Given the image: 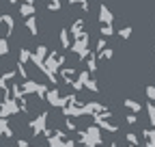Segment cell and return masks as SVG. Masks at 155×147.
<instances>
[{"instance_id": "cell-11", "label": "cell", "mask_w": 155, "mask_h": 147, "mask_svg": "<svg viewBox=\"0 0 155 147\" xmlns=\"http://www.w3.org/2000/svg\"><path fill=\"white\" fill-rule=\"evenodd\" d=\"M88 69L91 71L97 69V56H95V54H88Z\"/></svg>"}, {"instance_id": "cell-8", "label": "cell", "mask_w": 155, "mask_h": 147, "mask_svg": "<svg viewBox=\"0 0 155 147\" xmlns=\"http://www.w3.org/2000/svg\"><path fill=\"white\" fill-rule=\"evenodd\" d=\"M112 56H114V50H112V48H106V50L99 54V59H101V61H110Z\"/></svg>"}, {"instance_id": "cell-14", "label": "cell", "mask_w": 155, "mask_h": 147, "mask_svg": "<svg viewBox=\"0 0 155 147\" xmlns=\"http://www.w3.org/2000/svg\"><path fill=\"white\" fill-rule=\"evenodd\" d=\"M61 39H63V46L67 48V46H69V37H67V30H63V35H61Z\"/></svg>"}, {"instance_id": "cell-1", "label": "cell", "mask_w": 155, "mask_h": 147, "mask_svg": "<svg viewBox=\"0 0 155 147\" xmlns=\"http://www.w3.org/2000/svg\"><path fill=\"white\" fill-rule=\"evenodd\" d=\"M123 108L131 110L134 115H140L142 110H144V104H142V102H138V100H131V97H125V100H123Z\"/></svg>"}, {"instance_id": "cell-15", "label": "cell", "mask_w": 155, "mask_h": 147, "mask_svg": "<svg viewBox=\"0 0 155 147\" xmlns=\"http://www.w3.org/2000/svg\"><path fill=\"white\" fill-rule=\"evenodd\" d=\"M108 147H119V145H116V143H110V145H108Z\"/></svg>"}, {"instance_id": "cell-10", "label": "cell", "mask_w": 155, "mask_h": 147, "mask_svg": "<svg viewBox=\"0 0 155 147\" xmlns=\"http://www.w3.org/2000/svg\"><path fill=\"white\" fill-rule=\"evenodd\" d=\"M82 26H84V22H82V20H78V22L73 24V28H71V30H73L78 37H82V35H84V32H82Z\"/></svg>"}, {"instance_id": "cell-7", "label": "cell", "mask_w": 155, "mask_h": 147, "mask_svg": "<svg viewBox=\"0 0 155 147\" xmlns=\"http://www.w3.org/2000/svg\"><path fill=\"white\" fill-rule=\"evenodd\" d=\"M114 35V28H112V24H101V37L106 39V37H112Z\"/></svg>"}, {"instance_id": "cell-12", "label": "cell", "mask_w": 155, "mask_h": 147, "mask_svg": "<svg viewBox=\"0 0 155 147\" xmlns=\"http://www.w3.org/2000/svg\"><path fill=\"white\" fill-rule=\"evenodd\" d=\"M71 5H80L84 11H88V0H69Z\"/></svg>"}, {"instance_id": "cell-9", "label": "cell", "mask_w": 155, "mask_h": 147, "mask_svg": "<svg viewBox=\"0 0 155 147\" xmlns=\"http://www.w3.org/2000/svg\"><path fill=\"white\" fill-rule=\"evenodd\" d=\"M125 123H127V125L138 123V115H134V113H125Z\"/></svg>"}, {"instance_id": "cell-5", "label": "cell", "mask_w": 155, "mask_h": 147, "mask_svg": "<svg viewBox=\"0 0 155 147\" xmlns=\"http://www.w3.org/2000/svg\"><path fill=\"white\" fill-rule=\"evenodd\" d=\"M144 95H147V100L151 104H155V84H147L144 87Z\"/></svg>"}, {"instance_id": "cell-4", "label": "cell", "mask_w": 155, "mask_h": 147, "mask_svg": "<svg viewBox=\"0 0 155 147\" xmlns=\"http://www.w3.org/2000/svg\"><path fill=\"white\" fill-rule=\"evenodd\" d=\"M125 141H127V145H131V147H140V138H138V134L131 132V130L125 134Z\"/></svg>"}, {"instance_id": "cell-2", "label": "cell", "mask_w": 155, "mask_h": 147, "mask_svg": "<svg viewBox=\"0 0 155 147\" xmlns=\"http://www.w3.org/2000/svg\"><path fill=\"white\" fill-rule=\"evenodd\" d=\"M140 136L144 141L142 147H155V130H153V128H144V130H140Z\"/></svg>"}, {"instance_id": "cell-13", "label": "cell", "mask_w": 155, "mask_h": 147, "mask_svg": "<svg viewBox=\"0 0 155 147\" xmlns=\"http://www.w3.org/2000/svg\"><path fill=\"white\" fill-rule=\"evenodd\" d=\"M95 48H97V54H101V52L106 50V39H104V37H101L99 41H97V46H95Z\"/></svg>"}, {"instance_id": "cell-3", "label": "cell", "mask_w": 155, "mask_h": 147, "mask_svg": "<svg viewBox=\"0 0 155 147\" xmlns=\"http://www.w3.org/2000/svg\"><path fill=\"white\" fill-rule=\"evenodd\" d=\"M99 22H101V24H112V22H114V15H112V11H110L106 5L99 7Z\"/></svg>"}, {"instance_id": "cell-6", "label": "cell", "mask_w": 155, "mask_h": 147, "mask_svg": "<svg viewBox=\"0 0 155 147\" xmlns=\"http://www.w3.org/2000/svg\"><path fill=\"white\" fill-rule=\"evenodd\" d=\"M131 35H134V28H131V26H123V28L119 30V37H121V39H125V41L129 39Z\"/></svg>"}]
</instances>
